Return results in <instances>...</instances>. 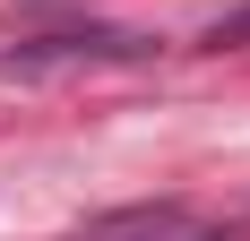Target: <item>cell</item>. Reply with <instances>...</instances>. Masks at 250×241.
Here are the masks:
<instances>
[{
    "instance_id": "obj_1",
    "label": "cell",
    "mask_w": 250,
    "mask_h": 241,
    "mask_svg": "<svg viewBox=\"0 0 250 241\" xmlns=\"http://www.w3.org/2000/svg\"><path fill=\"white\" fill-rule=\"evenodd\" d=\"M207 43H216V52H225V43H250V9H233V18H216V26H207Z\"/></svg>"
},
{
    "instance_id": "obj_2",
    "label": "cell",
    "mask_w": 250,
    "mask_h": 241,
    "mask_svg": "<svg viewBox=\"0 0 250 241\" xmlns=\"http://www.w3.org/2000/svg\"><path fill=\"white\" fill-rule=\"evenodd\" d=\"M190 241H225V233H190Z\"/></svg>"
}]
</instances>
